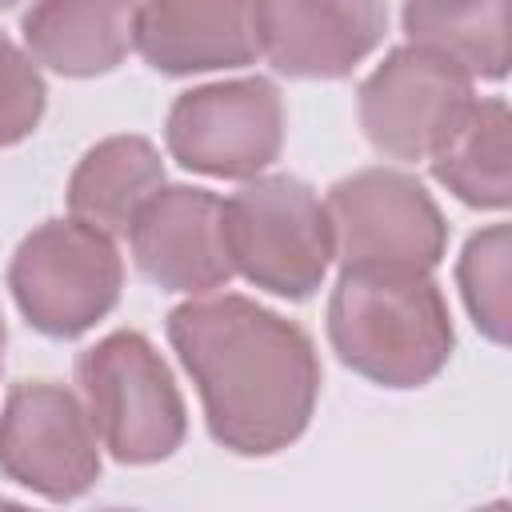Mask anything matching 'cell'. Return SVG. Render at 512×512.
I'll use <instances>...</instances> for the list:
<instances>
[{
	"label": "cell",
	"instance_id": "1",
	"mask_svg": "<svg viewBox=\"0 0 512 512\" xmlns=\"http://www.w3.org/2000/svg\"><path fill=\"white\" fill-rule=\"evenodd\" d=\"M168 340L200 392L220 448L272 456L308 428L320 396V360L296 320L224 292L176 304Z\"/></svg>",
	"mask_w": 512,
	"mask_h": 512
},
{
	"label": "cell",
	"instance_id": "2",
	"mask_svg": "<svg viewBox=\"0 0 512 512\" xmlns=\"http://www.w3.org/2000/svg\"><path fill=\"white\" fill-rule=\"evenodd\" d=\"M328 340L356 376L380 388H420L448 364L456 332L432 272L340 268Z\"/></svg>",
	"mask_w": 512,
	"mask_h": 512
},
{
	"label": "cell",
	"instance_id": "3",
	"mask_svg": "<svg viewBox=\"0 0 512 512\" xmlns=\"http://www.w3.org/2000/svg\"><path fill=\"white\" fill-rule=\"evenodd\" d=\"M92 432L120 464L168 460L188 432L184 396L144 332L120 328L76 356Z\"/></svg>",
	"mask_w": 512,
	"mask_h": 512
},
{
	"label": "cell",
	"instance_id": "4",
	"mask_svg": "<svg viewBox=\"0 0 512 512\" xmlns=\"http://www.w3.org/2000/svg\"><path fill=\"white\" fill-rule=\"evenodd\" d=\"M224 248L248 284L308 300L336 256L324 200L296 176H256L224 200Z\"/></svg>",
	"mask_w": 512,
	"mask_h": 512
},
{
	"label": "cell",
	"instance_id": "5",
	"mask_svg": "<svg viewBox=\"0 0 512 512\" xmlns=\"http://www.w3.org/2000/svg\"><path fill=\"white\" fill-rule=\"evenodd\" d=\"M8 288L36 332L72 340L116 308L124 260L112 236L72 216L48 220L20 240L8 264Z\"/></svg>",
	"mask_w": 512,
	"mask_h": 512
},
{
	"label": "cell",
	"instance_id": "6",
	"mask_svg": "<svg viewBox=\"0 0 512 512\" xmlns=\"http://www.w3.org/2000/svg\"><path fill=\"white\" fill-rule=\"evenodd\" d=\"M332 248L344 268L432 272L448 248V224L424 184L396 168H360L328 188Z\"/></svg>",
	"mask_w": 512,
	"mask_h": 512
},
{
	"label": "cell",
	"instance_id": "7",
	"mask_svg": "<svg viewBox=\"0 0 512 512\" xmlns=\"http://www.w3.org/2000/svg\"><path fill=\"white\" fill-rule=\"evenodd\" d=\"M164 140L188 172L256 180L284 148V100L264 76L200 84L172 100Z\"/></svg>",
	"mask_w": 512,
	"mask_h": 512
},
{
	"label": "cell",
	"instance_id": "8",
	"mask_svg": "<svg viewBox=\"0 0 512 512\" xmlns=\"http://www.w3.org/2000/svg\"><path fill=\"white\" fill-rule=\"evenodd\" d=\"M472 80L444 56L396 44L360 84V128L392 160H432L468 120Z\"/></svg>",
	"mask_w": 512,
	"mask_h": 512
},
{
	"label": "cell",
	"instance_id": "9",
	"mask_svg": "<svg viewBox=\"0 0 512 512\" xmlns=\"http://www.w3.org/2000/svg\"><path fill=\"white\" fill-rule=\"evenodd\" d=\"M0 472L68 504L100 476V448L80 396L56 380H20L0 408Z\"/></svg>",
	"mask_w": 512,
	"mask_h": 512
},
{
	"label": "cell",
	"instance_id": "10",
	"mask_svg": "<svg viewBox=\"0 0 512 512\" xmlns=\"http://www.w3.org/2000/svg\"><path fill=\"white\" fill-rule=\"evenodd\" d=\"M132 260L160 292L208 296L236 272L224 248V200L208 188L164 184L128 228Z\"/></svg>",
	"mask_w": 512,
	"mask_h": 512
},
{
	"label": "cell",
	"instance_id": "11",
	"mask_svg": "<svg viewBox=\"0 0 512 512\" xmlns=\"http://www.w3.org/2000/svg\"><path fill=\"white\" fill-rule=\"evenodd\" d=\"M260 56L296 80L348 76L388 28L384 4L352 0H260L252 4Z\"/></svg>",
	"mask_w": 512,
	"mask_h": 512
},
{
	"label": "cell",
	"instance_id": "12",
	"mask_svg": "<svg viewBox=\"0 0 512 512\" xmlns=\"http://www.w3.org/2000/svg\"><path fill=\"white\" fill-rule=\"evenodd\" d=\"M136 52L164 76L240 68L260 56L248 0H160L132 12Z\"/></svg>",
	"mask_w": 512,
	"mask_h": 512
},
{
	"label": "cell",
	"instance_id": "13",
	"mask_svg": "<svg viewBox=\"0 0 512 512\" xmlns=\"http://www.w3.org/2000/svg\"><path fill=\"white\" fill-rule=\"evenodd\" d=\"M136 4H96V0H52L32 4L20 16L28 56L60 76H100L112 72L132 44Z\"/></svg>",
	"mask_w": 512,
	"mask_h": 512
},
{
	"label": "cell",
	"instance_id": "14",
	"mask_svg": "<svg viewBox=\"0 0 512 512\" xmlns=\"http://www.w3.org/2000/svg\"><path fill=\"white\" fill-rule=\"evenodd\" d=\"M156 188H164V160L152 140L108 136L80 156L68 180V212L104 236H128Z\"/></svg>",
	"mask_w": 512,
	"mask_h": 512
},
{
	"label": "cell",
	"instance_id": "15",
	"mask_svg": "<svg viewBox=\"0 0 512 512\" xmlns=\"http://www.w3.org/2000/svg\"><path fill=\"white\" fill-rule=\"evenodd\" d=\"M404 44L452 60L468 80H504L508 72V0L480 4H408L400 12Z\"/></svg>",
	"mask_w": 512,
	"mask_h": 512
},
{
	"label": "cell",
	"instance_id": "16",
	"mask_svg": "<svg viewBox=\"0 0 512 512\" xmlns=\"http://www.w3.org/2000/svg\"><path fill=\"white\" fill-rule=\"evenodd\" d=\"M508 104L500 96L476 100L460 132L428 160L432 176L468 208L504 212L512 200V172H508Z\"/></svg>",
	"mask_w": 512,
	"mask_h": 512
},
{
	"label": "cell",
	"instance_id": "17",
	"mask_svg": "<svg viewBox=\"0 0 512 512\" xmlns=\"http://www.w3.org/2000/svg\"><path fill=\"white\" fill-rule=\"evenodd\" d=\"M460 296L472 324L492 340L508 344L512 328V232L508 224H492L468 236L460 264H456Z\"/></svg>",
	"mask_w": 512,
	"mask_h": 512
},
{
	"label": "cell",
	"instance_id": "18",
	"mask_svg": "<svg viewBox=\"0 0 512 512\" xmlns=\"http://www.w3.org/2000/svg\"><path fill=\"white\" fill-rule=\"evenodd\" d=\"M44 80L24 48L0 32V148L20 144L44 116Z\"/></svg>",
	"mask_w": 512,
	"mask_h": 512
},
{
	"label": "cell",
	"instance_id": "19",
	"mask_svg": "<svg viewBox=\"0 0 512 512\" xmlns=\"http://www.w3.org/2000/svg\"><path fill=\"white\" fill-rule=\"evenodd\" d=\"M0 512H32V508H24V504H16V500H0Z\"/></svg>",
	"mask_w": 512,
	"mask_h": 512
},
{
	"label": "cell",
	"instance_id": "20",
	"mask_svg": "<svg viewBox=\"0 0 512 512\" xmlns=\"http://www.w3.org/2000/svg\"><path fill=\"white\" fill-rule=\"evenodd\" d=\"M476 512H508V504H504V500H492V504H484V508H476Z\"/></svg>",
	"mask_w": 512,
	"mask_h": 512
},
{
	"label": "cell",
	"instance_id": "21",
	"mask_svg": "<svg viewBox=\"0 0 512 512\" xmlns=\"http://www.w3.org/2000/svg\"><path fill=\"white\" fill-rule=\"evenodd\" d=\"M0 364H4V316H0Z\"/></svg>",
	"mask_w": 512,
	"mask_h": 512
},
{
	"label": "cell",
	"instance_id": "22",
	"mask_svg": "<svg viewBox=\"0 0 512 512\" xmlns=\"http://www.w3.org/2000/svg\"><path fill=\"white\" fill-rule=\"evenodd\" d=\"M96 512H136V508H96Z\"/></svg>",
	"mask_w": 512,
	"mask_h": 512
}]
</instances>
